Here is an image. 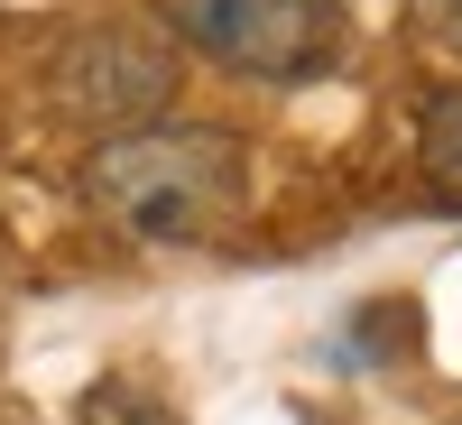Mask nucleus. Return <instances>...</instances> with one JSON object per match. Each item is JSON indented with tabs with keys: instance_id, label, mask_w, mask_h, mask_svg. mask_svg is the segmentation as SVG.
Here are the masks:
<instances>
[{
	"instance_id": "nucleus-6",
	"label": "nucleus",
	"mask_w": 462,
	"mask_h": 425,
	"mask_svg": "<svg viewBox=\"0 0 462 425\" xmlns=\"http://www.w3.org/2000/svg\"><path fill=\"white\" fill-rule=\"evenodd\" d=\"M416 10H426L435 37H453V47H462V0H416Z\"/></svg>"
},
{
	"instance_id": "nucleus-2",
	"label": "nucleus",
	"mask_w": 462,
	"mask_h": 425,
	"mask_svg": "<svg viewBox=\"0 0 462 425\" xmlns=\"http://www.w3.org/2000/svg\"><path fill=\"white\" fill-rule=\"evenodd\" d=\"M167 28L250 84H315L342 65L333 0H167Z\"/></svg>"
},
{
	"instance_id": "nucleus-3",
	"label": "nucleus",
	"mask_w": 462,
	"mask_h": 425,
	"mask_svg": "<svg viewBox=\"0 0 462 425\" xmlns=\"http://www.w3.org/2000/svg\"><path fill=\"white\" fill-rule=\"evenodd\" d=\"M56 102L84 111V121H121V130H139L148 111L167 102V56L148 47L139 28H84V37L56 56Z\"/></svg>"
},
{
	"instance_id": "nucleus-1",
	"label": "nucleus",
	"mask_w": 462,
	"mask_h": 425,
	"mask_svg": "<svg viewBox=\"0 0 462 425\" xmlns=\"http://www.w3.org/2000/svg\"><path fill=\"white\" fill-rule=\"evenodd\" d=\"M84 204L139 250H204L250 204V148L204 121H139L84 158Z\"/></svg>"
},
{
	"instance_id": "nucleus-5",
	"label": "nucleus",
	"mask_w": 462,
	"mask_h": 425,
	"mask_svg": "<svg viewBox=\"0 0 462 425\" xmlns=\"http://www.w3.org/2000/svg\"><path fill=\"white\" fill-rule=\"evenodd\" d=\"M416 158H426V185H435V195H444V204H462V93H435Z\"/></svg>"
},
{
	"instance_id": "nucleus-4",
	"label": "nucleus",
	"mask_w": 462,
	"mask_h": 425,
	"mask_svg": "<svg viewBox=\"0 0 462 425\" xmlns=\"http://www.w3.org/2000/svg\"><path fill=\"white\" fill-rule=\"evenodd\" d=\"M74 425H185L167 389H148L139 370H102L84 398H74Z\"/></svg>"
}]
</instances>
